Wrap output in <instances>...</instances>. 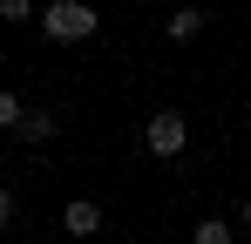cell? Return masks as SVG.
I'll use <instances>...</instances> for the list:
<instances>
[{
    "mask_svg": "<svg viewBox=\"0 0 251 244\" xmlns=\"http://www.w3.org/2000/svg\"><path fill=\"white\" fill-rule=\"evenodd\" d=\"M41 27H48V41H88L95 34V7H82V0H48L41 7Z\"/></svg>",
    "mask_w": 251,
    "mask_h": 244,
    "instance_id": "1",
    "label": "cell"
},
{
    "mask_svg": "<svg viewBox=\"0 0 251 244\" xmlns=\"http://www.w3.org/2000/svg\"><path fill=\"white\" fill-rule=\"evenodd\" d=\"M143 149H150V156H183V149H190V129H183V109H156V116H150V129H143Z\"/></svg>",
    "mask_w": 251,
    "mask_h": 244,
    "instance_id": "2",
    "label": "cell"
},
{
    "mask_svg": "<svg viewBox=\"0 0 251 244\" xmlns=\"http://www.w3.org/2000/svg\"><path fill=\"white\" fill-rule=\"evenodd\" d=\"M61 231H68V238H95V231H102V203H95V197H68Z\"/></svg>",
    "mask_w": 251,
    "mask_h": 244,
    "instance_id": "3",
    "label": "cell"
},
{
    "mask_svg": "<svg viewBox=\"0 0 251 244\" xmlns=\"http://www.w3.org/2000/svg\"><path fill=\"white\" fill-rule=\"evenodd\" d=\"M163 34L170 41H197V34H204V14H197V7H176V14L163 21Z\"/></svg>",
    "mask_w": 251,
    "mask_h": 244,
    "instance_id": "4",
    "label": "cell"
},
{
    "mask_svg": "<svg viewBox=\"0 0 251 244\" xmlns=\"http://www.w3.org/2000/svg\"><path fill=\"white\" fill-rule=\"evenodd\" d=\"M190 244H231V224H224V217H204V224L190 231Z\"/></svg>",
    "mask_w": 251,
    "mask_h": 244,
    "instance_id": "5",
    "label": "cell"
},
{
    "mask_svg": "<svg viewBox=\"0 0 251 244\" xmlns=\"http://www.w3.org/2000/svg\"><path fill=\"white\" fill-rule=\"evenodd\" d=\"M21 129H27L34 143H48V136H54V116H48V109H27V116H21Z\"/></svg>",
    "mask_w": 251,
    "mask_h": 244,
    "instance_id": "6",
    "label": "cell"
},
{
    "mask_svg": "<svg viewBox=\"0 0 251 244\" xmlns=\"http://www.w3.org/2000/svg\"><path fill=\"white\" fill-rule=\"evenodd\" d=\"M27 116V109H21V95H14V88H0V129H7V122H21Z\"/></svg>",
    "mask_w": 251,
    "mask_h": 244,
    "instance_id": "7",
    "label": "cell"
},
{
    "mask_svg": "<svg viewBox=\"0 0 251 244\" xmlns=\"http://www.w3.org/2000/svg\"><path fill=\"white\" fill-rule=\"evenodd\" d=\"M7 224H14V197L0 190V231H7Z\"/></svg>",
    "mask_w": 251,
    "mask_h": 244,
    "instance_id": "8",
    "label": "cell"
},
{
    "mask_svg": "<svg viewBox=\"0 0 251 244\" xmlns=\"http://www.w3.org/2000/svg\"><path fill=\"white\" fill-rule=\"evenodd\" d=\"M245 231H251V197H245Z\"/></svg>",
    "mask_w": 251,
    "mask_h": 244,
    "instance_id": "9",
    "label": "cell"
},
{
    "mask_svg": "<svg viewBox=\"0 0 251 244\" xmlns=\"http://www.w3.org/2000/svg\"><path fill=\"white\" fill-rule=\"evenodd\" d=\"M0 54H7V41H0Z\"/></svg>",
    "mask_w": 251,
    "mask_h": 244,
    "instance_id": "10",
    "label": "cell"
}]
</instances>
